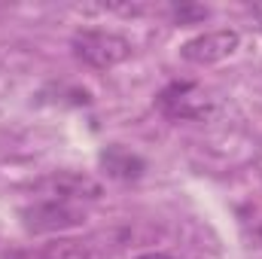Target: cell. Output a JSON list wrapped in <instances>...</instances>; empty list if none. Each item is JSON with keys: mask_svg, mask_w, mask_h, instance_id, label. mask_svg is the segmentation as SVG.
<instances>
[{"mask_svg": "<svg viewBox=\"0 0 262 259\" xmlns=\"http://www.w3.org/2000/svg\"><path fill=\"white\" fill-rule=\"evenodd\" d=\"M82 217L85 213L73 198L43 192L34 204H28L21 210V226L31 235H52V232H64V229L79 226Z\"/></svg>", "mask_w": 262, "mask_h": 259, "instance_id": "cell-2", "label": "cell"}, {"mask_svg": "<svg viewBox=\"0 0 262 259\" xmlns=\"http://www.w3.org/2000/svg\"><path fill=\"white\" fill-rule=\"evenodd\" d=\"M73 55L92 70H110V67L122 64L131 55V43L116 34V31H104V28H82L73 34L70 40Z\"/></svg>", "mask_w": 262, "mask_h": 259, "instance_id": "cell-1", "label": "cell"}, {"mask_svg": "<svg viewBox=\"0 0 262 259\" xmlns=\"http://www.w3.org/2000/svg\"><path fill=\"white\" fill-rule=\"evenodd\" d=\"M98 162H101V168H104V174H107V177L122 180V183L140 180V177H143V171H146L143 156H137V153L125 149L122 143H110V146L98 156Z\"/></svg>", "mask_w": 262, "mask_h": 259, "instance_id": "cell-5", "label": "cell"}, {"mask_svg": "<svg viewBox=\"0 0 262 259\" xmlns=\"http://www.w3.org/2000/svg\"><path fill=\"white\" fill-rule=\"evenodd\" d=\"M171 15L180 25H189V21H204L210 15V9L207 6H195V3H177V6H171Z\"/></svg>", "mask_w": 262, "mask_h": 259, "instance_id": "cell-7", "label": "cell"}, {"mask_svg": "<svg viewBox=\"0 0 262 259\" xmlns=\"http://www.w3.org/2000/svg\"><path fill=\"white\" fill-rule=\"evenodd\" d=\"M156 107L168 119H180V122H201L213 113V101L189 79H177L165 85L156 98Z\"/></svg>", "mask_w": 262, "mask_h": 259, "instance_id": "cell-3", "label": "cell"}, {"mask_svg": "<svg viewBox=\"0 0 262 259\" xmlns=\"http://www.w3.org/2000/svg\"><path fill=\"white\" fill-rule=\"evenodd\" d=\"M18 256H25V259H92V250L82 241H55V244H46L43 250H21ZM6 259H12V256H6Z\"/></svg>", "mask_w": 262, "mask_h": 259, "instance_id": "cell-6", "label": "cell"}, {"mask_svg": "<svg viewBox=\"0 0 262 259\" xmlns=\"http://www.w3.org/2000/svg\"><path fill=\"white\" fill-rule=\"evenodd\" d=\"M241 37L238 31H207V34H198L189 43H183L180 55L192 64H216L223 58H229L235 49H238Z\"/></svg>", "mask_w": 262, "mask_h": 259, "instance_id": "cell-4", "label": "cell"}]
</instances>
